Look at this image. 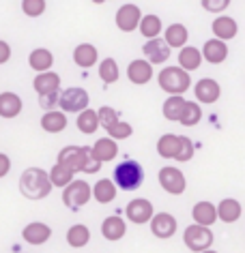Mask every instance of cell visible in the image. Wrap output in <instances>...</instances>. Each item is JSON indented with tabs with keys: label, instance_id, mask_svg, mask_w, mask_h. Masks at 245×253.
Wrapping results in <instances>:
<instances>
[{
	"label": "cell",
	"instance_id": "4316f807",
	"mask_svg": "<svg viewBox=\"0 0 245 253\" xmlns=\"http://www.w3.org/2000/svg\"><path fill=\"white\" fill-rule=\"evenodd\" d=\"M202 65V54H200V49L192 47V45H185L181 47V54H179V69H183V71H196V69Z\"/></svg>",
	"mask_w": 245,
	"mask_h": 253
},
{
	"label": "cell",
	"instance_id": "30bf717a",
	"mask_svg": "<svg viewBox=\"0 0 245 253\" xmlns=\"http://www.w3.org/2000/svg\"><path fill=\"white\" fill-rule=\"evenodd\" d=\"M148 223H150V234L161 240L174 236V232H177V219L170 212H157L150 217Z\"/></svg>",
	"mask_w": 245,
	"mask_h": 253
},
{
	"label": "cell",
	"instance_id": "d590c367",
	"mask_svg": "<svg viewBox=\"0 0 245 253\" xmlns=\"http://www.w3.org/2000/svg\"><path fill=\"white\" fill-rule=\"evenodd\" d=\"M99 78L103 80V84H114L121 78V71H118V65L114 58H105L99 65Z\"/></svg>",
	"mask_w": 245,
	"mask_h": 253
},
{
	"label": "cell",
	"instance_id": "74e56055",
	"mask_svg": "<svg viewBox=\"0 0 245 253\" xmlns=\"http://www.w3.org/2000/svg\"><path fill=\"white\" fill-rule=\"evenodd\" d=\"M108 131V137L110 140H127V137L134 133V126H131L129 123H123V120H118V123H114L110 126V129H105Z\"/></svg>",
	"mask_w": 245,
	"mask_h": 253
},
{
	"label": "cell",
	"instance_id": "277c9868",
	"mask_svg": "<svg viewBox=\"0 0 245 253\" xmlns=\"http://www.w3.org/2000/svg\"><path fill=\"white\" fill-rule=\"evenodd\" d=\"M91 200V185L86 180H71L62 189V204H65L71 212H78L82 206H86Z\"/></svg>",
	"mask_w": 245,
	"mask_h": 253
},
{
	"label": "cell",
	"instance_id": "83f0119b",
	"mask_svg": "<svg viewBox=\"0 0 245 253\" xmlns=\"http://www.w3.org/2000/svg\"><path fill=\"white\" fill-rule=\"evenodd\" d=\"M187 39H190V33H187L183 24H172L163 33V41H166L168 47H185Z\"/></svg>",
	"mask_w": 245,
	"mask_h": 253
},
{
	"label": "cell",
	"instance_id": "c3c4849f",
	"mask_svg": "<svg viewBox=\"0 0 245 253\" xmlns=\"http://www.w3.org/2000/svg\"><path fill=\"white\" fill-rule=\"evenodd\" d=\"M200 253H217V251H213V249H206V251H200Z\"/></svg>",
	"mask_w": 245,
	"mask_h": 253
},
{
	"label": "cell",
	"instance_id": "9c48e42d",
	"mask_svg": "<svg viewBox=\"0 0 245 253\" xmlns=\"http://www.w3.org/2000/svg\"><path fill=\"white\" fill-rule=\"evenodd\" d=\"M84 159H86V146H65L58 153V161L56 163L65 166L71 174H78L84 168Z\"/></svg>",
	"mask_w": 245,
	"mask_h": 253
},
{
	"label": "cell",
	"instance_id": "2e32d148",
	"mask_svg": "<svg viewBox=\"0 0 245 253\" xmlns=\"http://www.w3.org/2000/svg\"><path fill=\"white\" fill-rule=\"evenodd\" d=\"M211 30H213V35H215V39L226 43V41H230V39L237 37L239 24H237V20H232V17H228V15H219L217 20L211 24Z\"/></svg>",
	"mask_w": 245,
	"mask_h": 253
},
{
	"label": "cell",
	"instance_id": "b9f144b4",
	"mask_svg": "<svg viewBox=\"0 0 245 253\" xmlns=\"http://www.w3.org/2000/svg\"><path fill=\"white\" fill-rule=\"evenodd\" d=\"M99 169H101V161H97L95 155L91 153V146H86V159H84V168H82V172L84 174H97Z\"/></svg>",
	"mask_w": 245,
	"mask_h": 253
},
{
	"label": "cell",
	"instance_id": "cb8c5ba5",
	"mask_svg": "<svg viewBox=\"0 0 245 253\" xmlns=\"http://www.w3.org/2000/svg\"><path fill=\"white\" fill-rule=\"evenodd\" d=\"M91 153L101 163L112 161V159H116V155H118V144L114 140H110V137H101V140L95 142V146L91 148Z\"/></svg>",
	"mask_w": 245,
	"mask_h": 253
},
{
	"label": "cell",
	"instance_id": "ee69618b",
	"mask_svg": "<svg viewBox=\"0 0 245 253\" xmlns=\"http://www.w3.org/2000/svg\"><path fill=\"white\" fill-rule=\"evenodd\" d=\"M11 58V45L7 41L0 39V65H4V62H9Z\"/></svg>",
	"mask_w": 245,
	"mask_h": 253
},
{
	"label": "cell",
	"instance_id": "7c38bea8",
	"mask_svg": "<svg viewBox=\"0 0 245 253\" xmlns=\"http://www.w3.org/2000/svg\"><path fill=\"white\" fill-rule=\"evenodd\" d=\"M194 94H196L198 103H204V105H211L215 103L219 99V94H222V88L215 80L211 78H202L200 82H196V86H194Z\"/></svg>",
	"mask_w": 245,
	"mask_h": 253
},
{
	"label": "cell",
	"instance_id": "8fae6325",
	"mask_svg": "<svg viewBox=\"0 0 245 253\" xmlns=\"http://www.w3.org/2000/svg\"><path fill=\"white\" fill-rule=\"evenodd\" d=\"M140 7L138 4H123L121 9L116 11V26L123 33H134L138 30V24H140Z\"/></svg>",
	"mask_w": 245,
	"mask_h": 253
},
{
	"label": "cell",
	"instance_id": "ba28073f",
	"mask_svg": "<svg viewBox=\"0 0 245 253\" xmlns=\"http://www.w3.org/2000/svg\"><path fill=\"white\" fill-rule=\"evenodd\" d=\"M125 214H127V219L131 221V223L142 225V223H148V221H150V217L155 214V208H153V204H150V200L136 198V200H131L127 204V208H125Z\"/></svg>",
	"mask_w": 245,
	"mask_h": 253
},
{
	"label": "cell",
	"instance_id": "f35d334b",
	"mask_svg": "<svg viewBox=\"0 0 245 253\" xmlns=\"http://www.w3.org/2000/svg\"><path fill=\"white\" fill-rule=\"evenodd\" d=\"M194 157V144L187 135H179V144H177V153H174V159L177 161H190Z\"/></svg>",
	"mask_w": 245,
	"mask_h": 253
},
{
	"label": "cell",
	"instance_id": "44dd1931",
	"mask_svg": "<svg viewBox=\"0 0 245 253\" xmlns=\"http://www.w3.org/2000/svg\"><path fill=\"white\" fill-rule=\"evenodd\" d=\"M97 58H99V52L91 43H80V45L73 49V62L80 69H91L93 65H97Z\"/></svg>",
	"mask_w": 245,
	"mask_h": 253
},
{
	"label": "cell",
	"instance_id": "7bdbcfd3",
	"mask_svg": "<svg viewBox=\"0 0 245 253\" xmlns=\"http://www.w3.org/2000/svg\"><path fill=\"white\" fill-rule=\"evenodd\" d=\"M230 0H202V9L209 13H222L224 9H228Z\"/></svg>",
	"mask_w": 245,
	"mask_h": 253
},
{
	"label": "cell",
	"instance_id": "6da1fadb",
	"mask_svg": "<svg viewBox=\"0 0 245 253\" xmlns=\"http://www.w3.org/2000/svg\"><path fill=\"white\" fill-rule=\"evenodd\" d=\"M52 191V182L46 169L41 168H28L20 176V193L28 200H43Z\"/></svg>",
	"mask_w": 245,
	"mask_h": 253
},
{
	"label": "cell",
	"instance_id": "e0dca14e",
	"mask_svg": "<svg viewBox=\"0 0 245 253\" xmlns=\"http://www.w3.org/2000/svg\"><path fill=\"white\" fill-rule=\"evenodd\" d=\"M35 90L39 97H46V94H52V92H58V86H60V75L54 73V71H46V73H37V78L33 82Z\"/></svg>",
	"mask_w": 245,
	"mask_h": 253
},
{
	"label": "cell",
	"instance_id": "ffe728a7",
	"mask_svg": "<svg viewBox=\"0 0 245 253\" xmlns=\"http://www.w3.org/2000/svg\"><path fill=\"white\" fill-rule=\"evenodd\" d=\"M217 211V219H222L224 223H235V221L241 219V202L235 200V198H226L219 202V206H215Z\"/></svg>",
	"mask_w": 245,
	"mask_h": 253
},
{
	"label": "cell",
	"instance_id": "7a4b0ae2",
	"mask_svg": "<svg viewBox=\"0 0 245 253\" xmlns=\"http://www.w3.org/2000/svg\"><path fill=\"white\" fill-rule=\"evenodd\" d=\"M114 187L123 189V191H136L138 187L144 182V169L138 161L125 159L116 166L114 169Z\"/></svg>",
	"mask_w": 245,
	"mask_h": 253
},
{
	"label": "cell",
	"instance_id": "4dcf8cb0",
	"mask_svg": "<svg viewBox=\"0 0 245 253\" xmlns=\"http://www.w3.org/2000/svg\"><path fill=\"white\" fill-rule=\"evenodd\" d=\"M138 30L142 33L144 39H157L161 33V20L157 15H142L140 17V24H138Z\"/></svg>",
	"mask_w": 245,
	"mask_h": 253
},
{
	"label": "cell",
	"instance_id": "f546056e",
	"mask_svg": "<svg viewBox=\"0 0 245 253\" xmlns=\"http://www.w3.org/2000/svg\"><path fill=\"white\" fill-rule=\"evenodd\" d=\"M200 120H202V107H200V103H196V101H185L183 112H181V116H179V123L183 126H194V125H198Z\"/></svg>",
	"mask_w": 245,
	"mask_h": 253
},
{
	"label": "cell",
	"instance_id": "d6a6232c",
	"mask_svg": "<svg viewBox=\"0 0 245 253\" xmlns=\"http://www.w3.org/2000/svg\"><path fill=\"white\" fill-rule=\"evenodd\" d=\"M78 129L82 131L84 135H93L95 131L99 129V120H97V112L86 107L78 114Z\"/></svg>",
	"mask_w": 245,
	"mask_h": 253
},
{
	"label": "cell",
	"instance_id": "ab89813d",
	"mask_svg": "<svg viewBox=\"0 0 245 253\" xmlns=\"http://www.w3.org/2000/svg\"><path fill=\"white\" fill-rule=\"evenodd\" d=\"M97 120H99V126H103V129H110L114 123H118V112L114 107L110 105H103L97 110Z\"/></svg>",
	"mask_w": 245,
	"mask_h": 253
},
{
	"label": "cell",
	"instance_id": "8d00e7d4",
	"mask_svg": "<svg viewBox=\"0 0 245 253\" xmlns=\"http://www.w3.org/2000/svg\"><path fill=\"white\" fill-rule=\"evenodd\" d=\"M48 176H49V182H52V187H62V189H65L69 182L73 180V174L69 172L65 166H60V163H56V166L48 172Z\"/></svg>",
	"mask_w": 245,
	"mask_h": 253
},
{
	"label": "cell",
	"instance_id": "7dc6e473",
	"mask_svg": "<svg viewBox=\"0 0 245 253\" xmlns=\"http://www.w3.org/2000/svg\"><path fill=\"white\" fill-rule=\"evenodd\" d=\"M91 2H95V4H103V2H108V0H91Z\"/></svg>",
	"mask_w": 245,
	"mask_h": 253
},
{
	"label": "cell",
	"instance_id": "7402d4cb",
	"mask_svg": "<svg viewBox=\"0 0 245 253\" xmlns=\"http://www.w3.org/2000/svg\"><path fill=\"white\" fill-rule=\"evenodd\" d=\"M28 65H30V69H33V71H37V73H46V71H49V69H52V65H54V56H52V52H49V49H46V47H37V49H33V52H30V56H28Z\"/></svg>",
	"mask_w": 245,
	"mask_h": 253
},
{
	"label": "cell",
	"instance_id": "ac0fdd59",
	"mask_svg": "<svg viewBox=\"0 0 245 253\" xmlns=\"http://www.w3.org/2000/svg\"><path fill=\"white\" fill-rule=\"evenodd\" d=\"M202 58L206 62H211V65H219V62H224L226 58H228V45H226L224 41L219 39H209L204 43L202 47Z\"/></svg>",
	"mask_w": 245,
	"mask_h": 253
},
{
	"label": "cell",
	"instance_id": "d4e9b609",
	"mask_svg": "<svg viewBox=\"0 0 245 253\" xmlns=\"http://www.w3.org/2000/svg\"><path fill=\"white\" fill-rule=\"evenodd\" d=\"M67 126V116L65 112H56V110H48L41 116V129L48 133H60Z\"/></svg>",
	"mask_w": 245,
	"mask_h": 253
},
{
	"label": "cell",
	"instance_id": "5bb4252c",
	"mask_svg": "<svg viewBox=\"0 0 245 253\" xmlns=\"http://www.w3.org/2000/svg\"><path fill=\"white\" fill-rule=\"evenodd\" d=\"M49 236H52V227H49L48 223H41V221H33V223H28L26 227H24L22 232V238L26 240L28 245H46Z\"/></svg>",
	"mask_w": 245,
	"mask_h": 253
},
{
	"label": "cell",
	"instance_id": "836d02e7",
	"mask_svg": "<svg viewBox=\"0 0 245 253\" xmlns=\"http://www.w3.org/2000/svg\"><path fill=\"white\" fill-rule=\"evenodd\" d=\"M183 105H185V99L181 97V94H172V97H168L166 101H163V116H166L168 120H172V123H177L181 112H183Z\"/></svg>",
	"mask_w": 245,
	"mask_h": 253
},
{
	"label": "cell",
	"instance_id": "4fadbf2b",
	"mask_svg": "<svg viewBox=\"0 0 245 253\" xmlns=\"http://www.w3.org/2000/svg\"><path fill=\"white\" fill-rule=\"evenodd\" d=\"M144 56H147V62L148 65H161L170 58V47L166 45L163 39H148L142 47Z\"/></svg>",
	"mask_w": 245,
	"mask_h": 253
},
{
	"label": "cell",
	"instance_id": "d6986e66",
	"mask_svg": "<svg viewBox=\"0 0 245 253\" xmlns=\"http://www.w3.org/2000/svg\"><path fill=\"white\" fill-rule=\"evenodd\" d=\"M192 217H194V223L196 225L211 227L217 221V211L211 202H198V204H194V208H192Z\"/></svg>",
	"mask_w": 245,
	"mask_h": 253
},
{
	"label": "cell",
	"instance_id": "bcb514c9",
	"mask_svg": "<svg viewBox=\"0 0 245 253\" xmlns=\"http://www.w3.org/2000/svg\"><path fill=\"white\" fill-rule=\"evenodd\" d=\"M58 99V92H52V94H46V97H41V105L46 107V110H49V107L54 105V101Z\"/></svg>",
	"mask_w": 245,
	"mask_h": 253
},
{
	"label": "cell",
	"instance_id": "5b68a950",
	"mask_svg": "<svg viewBox=\"0 0 245 253\" xmlns=\"http://www.w3.org/2000/svg\"><path fill=\"white\" fill-rule=\"evenodd\" d=\"M183 243L187 245V249H192L196 253L206 251V249H211V245H213V232L209 227L192 223L190 227H185V232H183Z\"/></svg>",
	"mask_w": 245,
	"mask_h": 253
},
{
	"label": "cell",
	"instance_id": "8992f818",
	"mask_svg": "<svg viewBox=\"0 0 245 253\" xmlns=\"http://www.w3.org/2000/svg\"><path fill=\"white\" fill-rule=\"evenodd\" d=\"M157 180H159V185L163 187V191L170 193V195H181L185 191L187 187V180L181 169L172 168V166H166L159 169V174H157Z\"/></svg>",
	"mask_w": 245,
	"mask_h": 253
},
{
	"label": "cell",
	"instance_id": "f1b7e54d",
	"mask_svg": "<svg viewBox=\"0 0 245 253\" xmlns=\"http://www.w3.org/2000/svg\"><path fill=\"white\" fill-rule=\"evenodd\" d=\"M93 198H95L99 204H108V202H112L116 198V187L114 182L108 180V178H101L95 182V187H93Z\"/></svg>",
	"mask_w": 245,
	"mask_h": 253
},
{
	"label": "cell",
	"instance_id": "9a60e30c",
	"mask_svg": "<svg viewBox=\"0 0 245 253\" xmlns=\"http://www.w3.org/2000/svg\"><path fill=\"white\" fill-rule=\"evenodd\" d=\"M127 78L131 84H148L150 80H153V65H148L147 60L138 58V60H131L129 67H127Z\"/></svg>",
	"mask_w": 245,
	"mask_h": 253
},
{
	"label": "cell",
	"instance_id": "52a82bcc",
	"mask_svg": "<svg viewBox=\"0 0 245 253\" xmlns=\"http://www.w3.org/2000/svg\"><path fill=\"white\" fill-rule=\"evenodd\" d=\"M89 92L84 90V88H78V86H71V88H67L65 92L60 94V99H58V105L62 107V112H82V110H86L89 107Z\"/></svg>",
	"mask_w": 245,
	"mask_h": 253
},
{
	"label": "cell",
	"instance_id": "603a6c76",
	"mask_svg": "<svg viewBox=\"0 0 245 253\" xmlns=\"http://www.w3.org/2000/svg\"><path fill=\"white\" fill-rule=\"evenodd\" d=\"M125 232H127V225H125V221L118 217V214H112V217L108 219H103V223H101V234H103V238L105 240H121L125 236Z\"/></svg>",
	"mask_w": 245,
	"mask_h": 253
},
{
	"label": "cell",
	"instance_id": "3957f363",
	"mask_svg": "<svg viewBox=\"0 0 245 253\" xmlns=\"http://www.w3.org/2000/svg\"><path fill=\"white\" fill-rule=\"evenodd\" d=\"M157 82H159V88L161 90H166L168 94H183L190 90L192 86V78L190 73L183 71V69L179 67H166L163 71H159V78H157Z\"/></svg>",
	"mask_w": 245,
	"mask_h": 253
},
{
	"label": "cell",
	"instance_id": "60d3db41",
	"mask_svg": "<svg viewBox=\"0 0 245 253\" xmlns=\"http://www.w3.org/2000/svg\"><path fill=\"white\" fill-rule=\"evenodd\" d=\"M22 11L28 17H39L46 11V0H22Z\"/></svg>",
	"mask_w": 245,
	"mask_h": 253
},
{
	"label": "cell",
	"instance_id": "f6af8a7d",
	"mask_svg": "<svg viewBox=\"0 0 245 253\" xmlns=\"http://www.w3.org/2000/svg\"><path fill=\"white\" fill-rule=\"evenodd\" d=\"M9 169H11V159L4 153H0V178H4L9 174Z\"/></svg>",
	"mask_w": 245,
	"mask_h": 253
},
{
	"label": "cell",
	"instance_id": "484cf974",
	"mask_svg": "<svg viewBox=\"0 0 245 253\" xmlns=\"http://www.w3.org/2000/svg\"><path fill=\"white\" fill-rule=\"evenodd\" d=\"M22 99L15 92H2L0 94V116L2 118H15L22 112Z\"/></svg>",
	"mask_w": 245,
	"mask_h": 253
},
{
	"label": "cell",
	"instance_id": "e575fe53",
	"mask_svg": "<svg viewBox=\"0 0 245 253\" xmlns=\"http://www.w3.org/2000/svg\"><path fill=\"white\" fill-rule=\"evenodd\" d=\"M177 144H179V135H174V133L161 135L159 142H157V153H159V157H163V159H174Z\"/></svg>",
	"mask_w": 245,
	"mask_h": 253
},
{
	"label": "cell",
	"instance_id": "1f68e13d",
	"mask_svg": "<svg viewBox=\"0 0 245 253\" xmlns=\"http://www.w3.org/2000/svg\"><path fill=\"white\" fill-rule=\"evenodd\" d=\"M89 240H91V230L86 225L75 223V225H71L67 230V243L71 247H75V249L86 247V245H89Z\"/></svg>",
	"mask_w": 245,
	"mask_h": 253
}]
</instances>
